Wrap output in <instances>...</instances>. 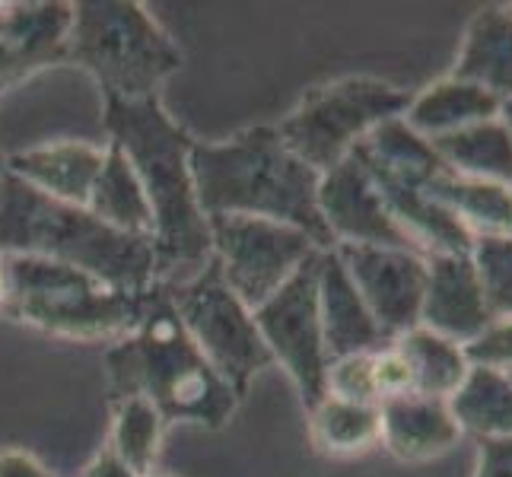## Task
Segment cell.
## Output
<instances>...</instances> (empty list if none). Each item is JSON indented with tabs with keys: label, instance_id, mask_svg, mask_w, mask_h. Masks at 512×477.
Returning <instances> with one entry per match:
<instances>
[{
	"label": "cell",
	"instance_id": "obj_1",
	"mask_svg": "<svg viewBox=\"0 0 512 477\" xmlns=\"http://www.w3.org/2000/svg\"><path fill=\"white\" fill-rule=\"evenodd\" d=\"M105 128L125 150L153 214V277H198L210 258V223L198 204L191 179V140L163 115L160 102L105 96Z\"/></svg>",
	"mask_w": 512,
	"mask_h": 477
},
{
	"label": "cell",
	"instance_id": "obj_2",
	"mask_svg": "<svg viewBox=\"0 0 512 477\" xmlns=\"http://www.w3.org/2000/svg\"><path fill=\"white\" fill-rule=\"evenodd\" d=\"M194 191L204 217H261L303 229L315 249H334L319 210L322 175L293 156L277 131L258 128L220 147H191Z\"/></svg>",
	"mask_w": 512,
	"mask_h": 477
},
{
	"label": "cell",
	"instance_id": "obj_3",
	"mask_svg": "<svg viewBox=\"0 0 512 477\" xmlns=\"http://www.w3.org/2000/svg\"><path fill=\"white\" fill-rule=\"evenodd\" d=\"M0 255H32L80 268L125 293H147L153 239L131 236L77 207L0 172Z\"/></svg>",
	"mask_w": 512,
	"mask_h": 477
},
{
	"label": "cell",
	"instance_id": "obj_4",
	"mask_svg": "<svg viewBox=\"0 0 512 477\" xmlns=\"http://www.w3.org/2000/svg\"><path fill=\"white\" fill-rule=\"evenodd\" d=\"M109 366L121 401H150L163 423L201 420L220 427L233 414L236 392L204 360L166 296L144 293L131 341L109 353Z\"/></svg>",
	"mask_w": 512,
	"mask_h": 477
},
{
	"label": "cell",
	"instance_id": "obj_5",
	"mask_svg": "<svg viewBox=\"0 0 512 477\" xmlns=\"http://www.w3.org/2000/svg\"><path fill=\"white\" fill-rule=\"evenodd\" d=\"M7 306L4 312L64 338H112L134 331L144 293H125L105 280L61 261L4 255Z\"/></svg>",
	"mask_w": 512,
	"mask_h": 477
},
{
	"label": "cell",
	"instance_id": "obj_6",
	"mask_svg": "<svg viewBox=\"0 0 512 477\" xmlns=\"http://www.w3.org/2000/svg\"><path fill=\"white\" fill-rule=\"evenodd\" d=\"M64 51L105 96L150 99L156 83L179 67V51L137 4L74 7Z\"/></svg>",
	"mask_w": 512,
	"mask_h": 477
},
{
	"label": "cell",
	"instance_id": "obj_7",
	"mask_svg": "<svg viewBox=\"0 0 512 477\" xmlns=\"http://www.w3.org/2000/svg\"><path fill=\"white\" fill-rule=\"evenodd\" d=\"M411 99L379 80H341L322 86L280 125L284 147L319 175L331 172L379 125L408 112Z\"/></svg>",
	"mask_w": 512,
	"mask_h": 477
},
{
	"label": "cell",
	"instance_id": "obj_8",
	"mask_svg": "<svg viewBox=\"0 0 512 477\" xmlns=\"http://www.w3.org/2000/svg\"><path fill=\"white\" fill-rule=\"evenodd\" d=\"M172 306L204 360L233 392H242L245 382L274 363L268 344L255 328L252 309L226 287L217 258H210L198 277L182 284V293L172 299Z\"/></svg>",
	"mask_w": 512,
	"mask_h": 477
},
{
	"label": "cell",
	"instance_id": "obj_9",
	"mask_svg": "<svg viewBox=\"0 0 512 477\" xmlns=\"http://www.w3.org/2000/svg\"><path fill=\"white\" fill-rule=\"evenodd\" d=\"M207 223L226 287L252 312L319 252L303 229L287 223L236 214L207 217Z\"/></svg>",
	"mask_w": 512,
	"mask_h": 477
},
{
	"label": "cell",
	"instance_id": "obj_10",
	"mask_svg": "<svg viewBox=\"0 0 512 477\" xmlns=\"http://www.w3.org/2000/svg\"><path fill=\"white\" fill-rule=\"evenodd\" d=\"M319 258L315 252L268 303L252 312L261 341L268 344L274 363L287 366L309 411L325 398L331 363L319 312Z\"/></svg>",
	"mask_w": 512,
	"mask_h": 477
},
{
	"label": "cell",
	"instance_id": "obj_11",
	"mask_svg": "<svg viewBox=\"0 0 512 477\" xmlns=\"http://www.w3.org/2000/svg\"><path fill=\"white\" fill-rule=\"evenodd\" d=\"M334 252L385 341H395L398 334L420 325L427 258L408 249H382V245H334Z\"/></svg>",
	"mask_w": 512,
	"mask_h": 477
},
{
	"label": "cell",
	"instance_id": "obj_12",
	"mask_svg": "<svg viewBox=\"0 0 512 477\" xmlns=\"http://www.w3.org/2000/svg\"><path fill=\"white\" fill-rule=\"evenodd\" d=\"M319 210L334 245H382V249L414 252L411 239L392 220L379 188L353 153L322 175Z\"/></svg>",
	"mask_w": 512,
	"mask_h": 477
},
{
	"label": "cell",
	"instance_id": "obj_13",
	"mask_svg": "<svg viewBox=\"0 0 512 477\" xmlns=\"http://www.w3.org/2000/svg\"><path fill=\"white\" fill-rule=\"evenodd\" d=\"M490 322L493 315L484 303L471 255H430L420 325L468 347L490 328Z\"/></svg>",
	"mask_w": 512,
	"mask_h": 477
},
{
	"label": "cell",
	"instance_id": "obj_14",
	"mask_svg": "<svg viewBox=\"0 0 512 477\" xmlns=\"http://www.w3.org/2000/svg\"><path fill=\"white\" fill-rule=\"evenodd\" d=\"M319 312L328 360L373 353L388 344L334 249L319 258Z\"/></svg>",
	"mask_w": 512,
	"mask_h": 477
},
{
	"label": "cell",
	"instance_id": "obj_15",
	"mask_svg": "<svg viewBox=\"0 0 512 477\" xmlns=\"http://www.w3.org/2000/svg\"><path fill=\"white\" fill-rule=\"evenodd\" d=\"M382 446L401 462H430L458 446L465 433L449 411V401L404 395L379 404Z\"/></svg>",
	"mask_w": 512,
	"mask_h": 477
},
{
	"label": "cell",
	"instance_id": "obj_16",
	"mask_svg": "<svg viewBox=\"0 0 512 477\" xmlns=\"http://www.w3.org/2000/svg\"><path fill=\"white\" fill-rule=\"evenodd\" d=\"M105 156H109V147L74 140V144H51L13 156L7 159V169L51 198L86 207L105 166Z\"/></svg>",
	"mask_w": 512,
	"mask_h": 477
},
{
	"label": "cell",
	"instance_id": "obj_17",
	"mask_svg": "<svg viewBox=\"0 0 512 477\" xmlns=\"http://www.w3.org/2000/svg\"><path fill=\"white\" fill-rule=\"evenodd\" d=\"M452 77L512 99V7H487L471 20Z\"/></svg>",
	"mask_w": 512,
	"mask_h": 477
},
{
	"label": "cell",
	"instance_id": "obj_18",
	"mask_svg": "<svg viewBox=\"0 0 512 477\" xmlns=\"http://www.w3.org/2000/svg\"><path fill=\"white\" fill-rule=\"evenodd\" d=\"M500 99L490 96L487 90L474 83H465L458 77H446L433 83L430 90H423L417 99H411L408 112H404V125L417 131L420 137L436 140L455 134L468 125H478V121L497 118L500 115Z\"/></svg>",
	"mask_w": 512,
	"mask_h": 477
},
{
	"label": "cell",
	"instance_id": "obj_19",
	"mask_svg": "<svg viewBox=\"0 0 512 477\" xmlns=\"http://www.w3.org/2000/svg\"><path fill=\"white\" fill-rule=\"evenodd\" d=\"M443 166L462 179L512 185V134L497 118L430 140Z\"/></svg>",
	"mask_w": 512,
	"mask_h": 477
},
{
	"label": "cell",
	"instance_id": "obj_20",
	"mask_svg": "<svg viewBox=\"0 0 512 477\" xmlns=\"http://www.w3.org/2000/svg\"><path fill=\"white\" fill-rule=\"evenodd\" d=\"M427 188L465 223L471 236H512V185L462 179L449 169H439Z\"/></svg>",
	"mask_w": 512,
	"mask_h": 477
},
{
	"label": "cell",
	"instance_id": "obj_21",
	"mask_svg": "<svg viewBox=\"0 0 512 477\" xmlns=\"http://www.w3.org/2000/svg\"><path fill=\"white\" fill-rule=\"evenodd\" d=\"M458 430L484 439H512V379L500 369L471 366L449 398Z\"/></svg>",
	"mask_w": 512,
	"mask_h": 477
},
{
	"label": "cell",
	"instance_id": "obj_22",
	"mask_svg": "<svg viewBox=\"0 0 512 477\" xmlns=\"http://www.w3.org/2000/svg\"><path fill=\"white\" fill-rule=\"evenodd\" d=\"M392 344L401 350V357L411 366L414 395H423V398L449 401L471 369L462 344H455L423 325L398 334Z\"/></svg>",
	"mask_w": 512,
	"mask_h": 477
},
{
	"label": "cell",
	"instance_id": "obj_23",
	"mask_svg": "<svg viewBox=\"0 0 512 477\" xmlns=\"http://www.w3.org/2000/svg\"><path fill=\"white\" fill-rule=\"evenodd\" d=\"M86 207H90L99 220L121 229V233L153 239L150 204L144 198V188H140L125 150L118 144H109V156H105V166L99 172L96 188Z\"/></svg>",
	"mask_w": 512,
	"mask_h": 477
},
{
	"label": "cell",
	"instance_id": "obj_24",
	"mask_svg": "<svg viewBox=\"0 0 512 477\" xmlns=\"http://www.w3.org/2000/svg\"><path fill=\"white\" fill-rule=\"evenodd\" d=\"M312 439L328 455H360L382 443L379 404L325 395L312 408Z\"/></svg>",
	"mask_w": 512,
	"mask_h": 477
},
{
	"label": "cell",
	"instance_id": "obj_25",
	"mask_svg": "<svg viewBox=\"0 0 512 477\" xmlns=\"http://www.w3.org/2000/svg\"><path fill=\"white\" fill-rule=\"evenodd\" d=\"M160 427L163 417L144 398H125L118 411L115 423V455L125 462L134 474H147L153 458H156V443H160Z\"/></svg>",
	"mask_w": 512,
	"mask_h": 477
},
{
	"label": "cell",
	"instance_id": "obj_26",
	"mask_svg": "<svg viewBox=\"0 0 512 477\" xmlns=\"http://www.w3.org/2000/svg\"><path fill=\"white\" fill-rule=\"evenodd\" d=\"M468 255L493 322L512 318V236H474Z\"/></svg>",
	"mask_w": 512,
	"mask_h": 477
},
{
	"label": "cell",
	"instance_id": "obj_27",
	"mask_svg": "<svg viewBox=\"0 0 512 477\" xmlns=\"http://www.w3.org/2000/svg\"><path fill=\"white\" fill-rule=\"evenodd\" d=\"M373 353H357V357L331 360L325 395L344 398V401H360V404H379L376 385H373Z\"/></svg>",
	"mask_w": 512,
	"mask_h": 477
},
{
	"label": "cell",
	"instance_id": "obj_28",
	"mask_svg": "<svg viewBox=\"0 0 512 477\" xmlns=\"http://www.w3.org/2000/svg\"><path fill=\"white\" fill-rule=\"evenodd\" d=\"M471 366H490L500 373H512V318H497L478 341L465 347Z\"/></svg>",
	"mask_w": 512,
	"mask_h": 477
},
{
	"label": "cell",
	"instance_id": "obj_29",
	"mask_svg": "<svg viewBox=\"0 0 512 477\" xmlns=\"http://www.w3.org/2000/svg\"><path fill=\"white\" fill-rule=\"evenodd\" d=\"M478 477H512V439H484Z\"/></svg>",
	"mask_w": 512,
	"mask_h": 477
},
{
	"label": "cell",
	"instance_id": "obj_30",
	"mask_svg": "<svg viewBox=\"0 0 512 477\" xmlns=\"http://www.w3.org/2000/svg\"><path fill=\"white\" fill-rule=\"evenodd\" d=\"M0 477H45V474L23 455H4L0 458Z\"/></svg>",
	"mask_w": 512,
	"mask_h": 477
},
{
	"label": "cell",
	"instance_id": "obj_31",
	"mask_svg": "<svg viewBox=\"0 0 512 477\" xmlns=\"http://www.w3.org/2000/svg\"><path fill=\"white\" fill-rule=\"evenodd\" d=\"M90 477H134V471L118 455H105L90 468Z\"/></svg>",
	"mask_w": 512,
	"mask_h": 477
},
{
	"label": "cell",
	"instance_id": "obj_32",
	"mask_svg": "<svg viewBox=\"0 0 512 477\" xmlns=\"http://www.w3.org/2000/svg\"><path fill=\"white\" fill-rule=\"evenodd\" d=\"M7 306V264H4V255H0V312Z\"/></svg>",
	"mask_w": 512,
	"mask_h": 477
},
{
	"label": "cell",
	"instance_id": "obj_33",
	"mask_svg": "<svg viewBox=\"0 0 512 477\" xmlns=\"http://www.w3.org/2000/svg\"><path fill=\"white\" fill-rule=\"evenodd\" d=\"M500 121L509 128V134H512V99H506L503 105H500Z\"/></svg>",
	"mask_w": 512,
	"mask_h": 477
},
{
	"label": "cell",
	"instance_id": "obj_34",
	"mask_svg": "<svg viewBox=\"0 0 512 477\" xmlns=\"http://www.w3.org/2000/svg\"><path fill=\"white\" fill-rule=\"evenodd\" d=\"M506 376H509V379H512V373H506Z\"/></svg>",
	"mask_w": 512,
	"mask_h": 477
}]
</instances>
